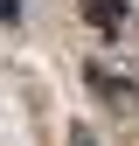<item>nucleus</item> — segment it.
<instances>
[{"mask_svg":"<svg viewBox=\"0 0 139 146\" xmlns=\"http://www.w3.org/2000/svg\"><path fill=\"white\" fill-rule=\"evenodd\" d=\"M14 14H21V0H0V21H14Z\"/></svg>","mask_w":139,"mask_h":146,"instance_id":"obj_2","label":"nucleus"},{"mask_svg":"<svg viewBox=\"0 0 139 146\" xmlns=\"http://www.w3.org/2000/svg\"><path fill=\"white\" fill-rule=\"evenodd\" d=\"M83 14H91L97 35H118V21H125V0H83Z\"/></svg>","mask_w":139,"mask_h":146,"instance_id":"obj_1","label":"nucleus"}]
</instances>
